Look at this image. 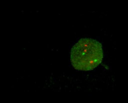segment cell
I'll return each instance as SVG.
<instances>
[{
  "instance_id": "obj_1",
  "label": "cell",
  "mask_w": 128,
  "mask_h": 103,
  "mask_svg": "<svg viewBox=\"0 0 128 103\" xmlns=\"http://www.w3.org/2000/svg\"><path fill=\"white\" fill-rule=\"evenodd\" d=\"M102 58L101 44L91 38L80 39L72 49L70 60L76 70H93L100 64Z\"/></svg>"
}]
</instances>
